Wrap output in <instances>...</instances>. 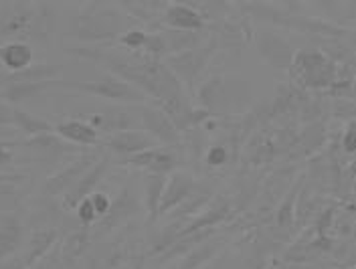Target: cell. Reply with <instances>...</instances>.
I'll list each match as a JSON object with an SVG mask.
<instances>
[{
    "instance_id": "6da1fadb",
    "label": "cell",
    "mask_w": 356,
    "mask_h": 269,
    "mask_svg": "<svg viewBox=\"0 0 356 269\" xmlns=\"http://www.w3.org/2000/svg\"><path fill=\"white\" fill-rule=\"evenodd\" d=\"M122 17L118 4L91 2L79 8L71 24V37L79 45H106L122 37Z\"/></svg>"
},
{
    "instance_id": "7a4b0ae2",
    "label": "cell",
    "mask_w": 356,
    "mask_h": 269,
    "mask_svg": "<svg viewBox=\"0 0 356 269\" xmlns=\"http://www.w3.org/2000/svg\"><path fill=\"white\" fill-rule=\"evenodd\" d=\"M55 90H69L77 91V93H86L91 97H99V99H108L113 104H126V106H144L148 104V97L140 90H136L134 85L118 79L111 73H104L97 79L91 81H65V79H57L55 81Z\"/></svg>"
},
{
    "instance_id": "3957f363",
    "label": "cell",
    "mask_w": 356,
    "mask_h": 269,
    "mask_svg": "<svg viewBox=\"0 0 356 269\" xmlns=\"http://www.w3.org/2000/svg\"><path fill=\"white\" fill-rule=\"evenodd\" d=\"M217 51H219L217 35L215 37L209 35V39L202 45L172 55V57H166V65L172 69V73L177 75L184 90L195 91V83L199 81L200 73L204 71V67L209 65V61L213 59V55Z\"/></svg>"
},
{
    "instance_id": "277c9868",
    "label": "cell",
    "mask_w": 356,
    "mask_h": 269,
    "mask_svg": "<svg viewBox=\"0 0 356 269\" xmlns=\"http://www.w3.org/2000/svg\"><path fill=\"white\" fill-rule=\"evenodd\" d=\"M37 4L29 2H13L0 6V41H21V37H29L31 26L35 21Z\"/></svg>"
},
{
    "instance_id": "5b68a950",
    "label": "cell",
    "mask_w": 356,
    "mask_h": 269,
    "mask_svg": "<svg viewBox=\"0 0 356 269\" xmlns=\"http://www.w3.org/2000/svg\"><path fill=\"white\" fill-rule=\"evenodd\" d=\"M136 108H138L140 124L144 126V132L154 142L164 144V148H175L177 144H180V132L162 108H158L156 104H144Z\"/></svg>"
},
{
    "instance_id": "8992f818",
    "label": "cell",
    "mask_w": 356,
    "mask_h": 269,
    "mask_svg": "<svg viewBox=\"0 0 356 269\" xmlns=\"http://www.w3.org/2000/svg\"><path fill=\"white\" fill-rule=\"evenodd\" d=\"M97 158H99V152H97V154H95V152H86V154H79L73 162H69L67 166L59 168L53 177H49L47 182H44V197H51V199L63 197L67 190H69L71 186H75V182L81 179L89 168L97 162Z\"/></svg>"
},
{
    "instance_id": "52a82bcc",
    "label": "cell",
    "mask_w": 356,
    "mask_h": 269,
    "mask_svg": "<svg viewBox=\"0 0 356 269\" xmlns=\"http://www.w3.org/2000/svg\"><path fill=\"white\" fill-rule=\"evenodd\" d=\"M108 168H110V154H104V156L97 158V162L89 168L81 179L75 182V186H71L63 195L61 206L67 209V211H75L79 202L89 199L95 193V186L106 177Z\"/></svg>"
},
{
    "instance_id": "ba28073f",
    "label": "cell",
    "mask_w": 356,
    "mask_h": 269,
    "mask_svg": "<svg viewBox=\"0 0 356 269\" xmlns=\"http://www.w3.org/2000/svg\"><path fill=\"white\" fill-rule=\"evenodd\" d=\"M172 28V31H186V33H200L207 28V21L199 13L195 4L188 2H177L168 4L160 19V31Z\"/></svg>"
},
{
    "instance_id": "9c48e42d",
    "label": "cell",
    "mask_w": 356,
    "mask_h": 269,
    "mask_svg": "<svg viewBox=\"0 0 356 269\" xmlns=\"http://www.w3.org/2000/svg\"><path fill=\"white\" fill-rule=\"evenodd\" d=\"M124 162L132 168L144 170L146 174H160V177H170L178 168V156L170 148L164 146L144 150L136 156L126 158Z\"/></svg>"
},
{
    "instance_id": "30bf717a",
    "label": "cell",
    "mask_w": 356,
    "mask_h": 269,
    "mask_svg": "<svg viewBox=\"0 0 356 269\" xmlns=\"http://www.w3.org/2000/svg\"><path fill=\"white\" fill-rule=\"evenodd\" d=\"M102 144H104V150L108 154H115L122 160L136 156V154H140L144 150H150V148L156 146L154 140L146 132H142V130H128V132L106 136L102 140Z\"/></svg>"
},
{
    "instance_id": "8fae6325",
    "label": "cell",
    "mask_w": 356,
    "mask_h": 269,
    "mask_svg": "<svg viewBox=\"0 0 356 269\" xmlns=\"http://www.w3.org/2000/svg\"><path fill=\"white\" fill-rule=\"evenodd\" d=\"M197 190H199V184L191 174L172 172L166 179L164 195H162V202H160V217L172 213L178 206H182L193 195H197Z\"/></svg>"
},
{
    "instance_id": "7c38bea8",
    "label": "cell",
    "mask_w": 356,
    "mask_h": 269,
    "mask_svg": "<svg viewBox=\"0 0 356 269\" xmlns=\"http://www.w3.org/2000/svg\"><path fill=\"white\" fill-rule=\"evenodd\" d=\"M55 134L79 148H95L97 144H102L99 132L86 120H75V117L63 120L55 124Z\"/></svg>"
},
{
    "instance_id": "4fadbf2b",
    "label": "cell",
    "mask_w": 356,
    "mask_h": 269,
    "mask_svg": "<svg viewBox=\"0 0 356 269\" xmlns=\"http://www.w3.org/2000/svg\"><path fill=\"white\" fill-rule=\"evenodd\" d=\"M88 122L97 132L111 136L120 134V132H128V130H138L140 117H136V115L122 110V108H110V110L93 113Z\"/></svg>"
},
{
    "instance_id": "5bb4252c",
    "label": "cell",
    "mask_w": 356,
    "mask_h": 269,
    "mask_svg": "<svg viewBox=\"0 0 356 269\" xmlns=\"http://www.w3.org/2000/svg\"><path fill=\"white\" fill-rule=\"evenodd\" d=\"M134 213H136V201H134L130 188L126 186V188L115 197V201H111L110 213H108L104 219H99V223L93 225V227H97V229H95L91 241L111 233L118 225L122 223V221H126V219H128L130 215H134Z\"/></svg>"
},
{
    "instance_id": "9a60e30c",
    "label": "cell",
    "mask_w": 356,
    "mask_h": 269,
    "mask_svg": "<svg viewBox=\"0 0 356 269\" xmlns=\"http://www.w3.org/2000/svg\"><path fill=\"white\" fill-rule=\"evenodd\" d=\"M35 61L33 45L26 41H6L0 45V67L6 73H19L22 69L31 67Z\"/></svg>"
},
{
    "instance_id": "2e32d148",
    "label": "cell",
    "mask_w": 356,
    "mask_h": 269,
    "mask_svg": "<svg viewBox=\"0 0 356 269\" xmlns=\"http://www.w3.org/2000/svg\"><path fill=\"white\" fill-rule=\"evenodd\" d=\"M61 73L59 63H33L31 67L22 69L19 73H6L0 77V85L8 83H44L55 81Z\"/></svg>"
},
{
    "instance_id": "e0dca14e",
    "label": "cell",
    "mask_w": 356,
    "mask_h": 269,
    "mask_svg": "<svg viewBox=\"0 0 356 269\" xmlns=\"http://www.w3.org/2000/svg\"><path fill=\"white\" fill-rule=\"evenodd\" d=\"M57 229H49V227H43V229H37L26 245V251L22 255V261L26 269L35 268L41 259H44L47 251L53 247V243L57 241Z\"/></svg>"
},
{
    "instance_id": "ac0fdd59",
    "label": "cell",
    "mask_w": 356,
    "mask_h": 269,
    "mask_svg": "<svg viewBox=\"0 0 356 269\" xmlns=\"http://www.w3.org/2000/svg\"><path fill=\"white\" fill-rule=\"evenodd\" d=\"M10 120H13V126H17L26 138H37V136L53 134L55 132V126L49 120H43L39 115L24 112L19 106L10 108Z\"/></svg>"
},
{
    "instance_id": "d6986e66",
    "label": "cell",
    "mask_w": 356,
    "mask_h": 269,
    "mask_svg": "<svg viewBox=\"0 0 356 269\" xmlns=\"http://www.w3.org/2000/svg\"><path fill=\"white\" fill-rule=\"evenodd\" d=\"M22 239V225L15 215H0V261L8 259Z\"/></svg>"
},
{
    "instance_id": "ffe728a7",
    "label": "cell",
    "mask_w": 356,
    "mask_h": 269,
    "mask_svg": "<svg viewBox=\"0 0 356 269\" xmlns=\"http://www.w3.org/2000/svg\"><path fill=\"white\" fill-rule=\"evenodd\" d=\"M164 41H166V49H168V57L178 55V53H184V51H191L195 47L202 45L209 35L204 31L200 33H186V31H172V28H162L160 31Z\"/></svg>"
},
{
    "instance_id": "44dd1931",
    "label": "cell",
    "mask_w": 356,
    "mask_h": 269,
    "mask_svg": "<svg viewBox=\"0 0 356 269\" xmlns=\"http://www.w3.org/2000/svg\"><path fill=\"white\" fill-rule=\"evenodd\" d=\"M166 186V177L160 174H144V201L148 211V221L154 223L160 217V202Z\"/></svg>"
},
{
    "instance_id": "7402d4cb",
    "label": "cell",
    "mask_w": 356,
    "mask_h": 269,
    "mask_svg": "<svg viewBox=\"0 0 356 269\" xmlns=\"http://www.w3.org/2000/svg\"><path fill=\"white\" fill-rule=\"evenodd\" d=\"M55 31V8L49 4H37L35 8V21L31 26L29 39L37 43H47Z\"/></svg>"
},
{
    "instance_id": "603a6c76",
    "label": "cell",
    "mask_w": 356,
    "mask_h": 269,
    "mask_svg": "<svg viewBox=\"0 0 356 269\" xmlns=\"http://www.w3.org/2000/svg\"><path fill=\"white\" fill-rule=\"evenodd\" d=\"M89 243H91V235L88 233V229L83 231H73L67 235V239L63 241V263H73L77 261L83 251L88 249Z\"/></svg>"
},
{
    "instance_id": "cb8c5ba5",
    "label": "cell",
    "mask_w": 356,
    "mask_h": 269,
    "mask_svg": "<svg viewBox=\"0 0 356 269\" xmlns=\"http://www.w3.org/2000/svg\"><path fill=\"white\" fill-rule=\"evenodd\" d=\"M146 35H148V33H144V31H140V28H132V31L122 33V37L118 39V43H120V47L132 51L136 55H144Z\"/></svg>"
},
{
    "instance_id": "d4e9b609",
    "label": "cell",
    "mask_w": 356,
    "mask_h": 269,
    "mask_svg": "<svg viewBox=\"0 0 356 269\" xmlns=\"http://www.w3.org/2000/svg\"><path fill=\"white\" fill-rule=\"evenodd\" d=\"M75 217H77V221L83 225L86 229L93 227V225L99 221V215H97V211H95V206H93L91 199H86V201H81L79 204H77V209H75Z\"/></svg>"
},
{
    "instance_id": "484cf974",
    "label": "cell",
    "mask_w": 356,
    "mask_h": 269,
    "mask_svg": "<svg viewBox=\"0 0 356 269\" xmlns=\"http://www.w3.org/2000/svg\"><path fill=\"white\" fill-rule=\"evenodd\" d=\"M227 160H229V150H227V146H222V144L209 146V150H207V154H204V162H207V166H211V168H221V166L227 164Z\"/></svg>"
},
{
    "instance_id": "4316f807",
    "label": "cell",
    "mask_w": 356,
    "mask_h": 269,
    "mask_svg": "<svg viewBox=\"0 0 356 269\" xmlns=\"http://www.w3.org/2000/svg\"><path fill=\"white\" fill-rule=\"evenodd\" d=\"M15 156H17V146L8 140L0 138V170L6 168L15 160Z\"/></svg>"
},
{
    "instance_id": "83f0119b",
    "label": "cell",
    "mask_w": 356,
    "mask_h": 269,
    "mask_svg": "<svg viewBox=\"0 0 356 269\" xmlns=\"http://www.w3.org/2000/svg\"><path fill=\"white\" fill-rule=\"evenodd\" d=\"M89 199H91V202H93V206H95V211H97L99 219H104V217L110 213L111 199L106 195V193H93Z\"/></svg>"
},
{
    "instance_id": "f1b7e54d",
    "label": "cell",
    "mask_w": 356,
    "mask_h": 269,
    "mask_svg": "<svg viewBox=\"0 0 356 269\" xmlns=\"http://www.w3.org/2000/svg\"><path fill=\"white\" fill-rule=\"evenodd\" d=\"M132 269H144V261H142V259H138V261L134 263Z\"/></svg>"
}]
</instances>
